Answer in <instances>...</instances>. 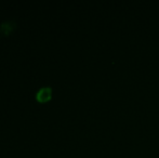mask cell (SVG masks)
Wrapping results in <instances>:
<instances>
[{"label":"cell","mask_w":159,"mask_h":158,"mask_svg":"<svg viewBox=\"0 0 159 158\" xmlns=\"http://www.w3.org/2000/svg\"><path fill=\"white\" fill-rule=\"evenodd\" d=\"M51 92H52V89L50 87H42L36 93V99L39 102H46L51 97Z\"/></svg>","instance_id":"cell-1"}]
</instances>
